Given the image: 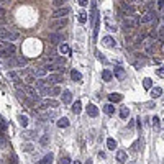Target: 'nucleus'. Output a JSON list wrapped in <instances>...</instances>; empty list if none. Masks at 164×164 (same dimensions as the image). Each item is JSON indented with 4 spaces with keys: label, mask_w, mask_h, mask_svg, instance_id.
I'll use <instances>...</instances> for the list:
<instances>
[{
    "label": "nucleus",
    "mask_w": 164,
    "mask_h": 164,
    "mask_svg": "<svg viewBox=\"0 0 164 164\" xmlns=\"http://www.w3.org/2000/svg\"><path fill=\"white\" fill-rule=\"evenodd\" d=\"M20 35L17 33V31H13V30H8V28H5V26H2L0 28V39H7V41H15V39H18Z\"/></svg>",
    "instance_id": "obj_1"
},
{
    "label": "nucleus",
    "mask_w": 164,
    "mask_h": 164,
    "mask_svg": "<svg viewBox=\"0 0 164 164\" xmlns=\"http://www.w3.org/2000/svg\"><path fill=\"white\" fill-rule=\"evenodd\" d=\"M23 92L26 94V97H30L31 100H36L39 102V92L31 85H23Z\"/></svg>",
    "instance_id": "obj_2"
},
{
    "label": "nucleus",
    "mask_w": 164,
    "mask_h": 164,
    "mask_svg": "<svg viewBox=\"0 0 164 164\" xmlns=\"http://www.w3.org/2000/svg\"><path fill=\"white\" fill-rule=\"evenodd\" d=\"M15 51H17L15 45L8 43V45H7L5 48H2V49H0V58H2V59H7V58H10V56H13Z\"/></svg>",
    "instance_id": "obj_3"
},
{
    "label": "nucleus",
    "mask_w": 164,
    "mask_h": 164,
    "mask_svg": "<svg viewBox=\"0 0 164 164\" xmlns=\"http://www.w3.org/2000/svg\"><path fill=\"white\" fill-rule=\"evenodd\" d=\"M156 17H158V13H156L154 10H148L146 13H143L141 15V18L138 20L139 23H151V22H154Z\"/></svg>",
    "instance_id": "obj_4"
},
{
    "label": "nucleus",
    "mask_w": 164,
    "mask_h": 164,
    "mask_svg": "<svg viewBox=\"0 0 164 164\" xmlns=\"http://www.w3.org/2000/svg\"><path fill=\"white\" fill-rule=\"evenodd\" d=\"M58 105H59V102H58V100H53V99H48V100H45V102H41V103H39L38 110L45 112V110L49 109V107H51V109H56Z\"/></svg>",
    "instance_id": "obj_5"
},
{
    "label": "nucleus",
    "mask_w": 164,
    "mask_h": 164,
    "mask_svg": "<svg viewBox=\"0 0 164 164\" xmlns=\"http://www.w3.org/2000/svg\"><path fill=\"white\" fill-rule=\"evenodd\" d=\"M69 13H71V10L67 8V7H59V8H56V10L53 12V18H54V20H56V18H66Z\"/></svg>",
    "instance_id": "obj_6"
},
{
    "label": "nucleus",
    "mask_w": 164,
    "mask_h": 164,
    "mask_svg": "<svg viewBox=\"0 0 164 164\" xmlns=\"http://www.w3.org/2000/svg\"><path fill=\"white\" fill-rule=\"evenodd\" d=\"M143 48H145V53L148 56H151V54H154V41H153V38H148L143 41Z\"/></svg>",
    "instance_id": "obj_7"
},
{
    "label": "nucleus",
    "mask_w": 164,
    "mask_h": 164,
    "mask_svg": "<svg viewBox=\"0 0 164 164\" xmlns=\"http://www.w3.org/2000/svg\"><path fill=\"white\" fill-rule=\"evenodd\" d=\"M138 23H139L138 20H135L133 17H128V18L123 20V28H125V30H133Z\"/></svg>",
    "instance_id": "obj_8"
},
{
    "label": "nucleus",
    "mask_w": 164,
    "mask_h": 164,
    "mask_svg": "<svg viewBox=\"0 0 164 164\" xmlns=\"http://www.w3.org/2000/svg\"><path fill=\"white\" fill-rule=\"evenodd\" d=\"M122 12L125 13V17H131L135 13V7L131 5L130 2H123L122 3Z\"/></svg>",
    "instance_id": "obj_9"
},
{
    "label": "nucleus",
    "mask_w": 164,
    "mask_h": 164,
    "mask_svg": "<svg viewBox=\"0 0 164 164\" xmlns=\"http://www.w3.org/2000/svg\"><path fill=\"white\" fill-rule=\"evenodd\" d=\"M62 35L56 33V31H53V33H49V43H53V45H61L62 43Z\"/></svg>",
    "instance_id": "obj_10"
},
{
    "label": "nucleus",
    "mask_w": 164,
    "mask_h": 164,
    "mask_svg": "<svg viewBox=\"0 0 164 164\" xmlns=\"http://www.w3.org/2000/svg\"><path fill=\"white\" fill-rule=\"evenodd\" d=\"M67 25V18H56L53 23H51V28H62V26H66Z\"/></svg>",
    "instance_id": "obj_11"
},
{
    "label": "nucleus",
    "mask_w": 164,
    "mask_h": 164,
    "mask_svg": "<svg viewBox=\"0 0 164 164\" xmlns=\"http://www.w3.org/2000/svg\"><path fill=\"white\" fill-rule=\"evenodd\" d=\"M62 81H64L62 74H51L49 79H48V82H49V84H59V82H62Z\"/></svg>",
    "instance_id": "obj_12"
},
{
    "label": "nucleus",
    "mask_w": 164,
    "mask_h": 164,
    "mask_svg": "<svg viewBox=\"0 0 164 164\" xmlns=\"http://www.w3.org/2000/svg\"><path fill=\"white\" fill-rule=\"evenodd\" d=\"M87 115H89V117H92V118H95V117L99 115V109L94 105V103L87 105Z\"/></svg>",
    "instance_id": "obj_13"
},
{
    "label": "nucleus",
    "mask_w": 164,
    "mask_h": 164,
    "mask_svg": "<svg viewBox=\"0 0 164 164\" xmlns=\"http://www.w3.org/2000/svg\"><path fill=\"white\" fill-rule=\"evenodd\" d=\"M26 64H28V59L23 58V56H20V58H13V66L23 67V66H26Z\"/></svg>",
    "instance_id": "obj_14"
},
{
    "label": "nucleus",
    "mask_w": 164,
    "mask_h": 164,
    "mask_svg": "<svg viewBox=\"0 0 164 164\" xmlns=\"http://www.w3.org/2000/svg\"><path fill=\"white\" fill-rule=\"evenodd\" d=\"M102 43H103V46H107V48H115V39L112 36H103Z\"/></svg>",
    "instance_id": "obj_15"
},
{
    "label": "nucleus",
    "mask_w": 164,
    "mask_h": 164,
    "mask_svg": "<svg viewBox=\"0 0 164 164\" xmlns=\"http://www.w3.org/2000/svg\"><path fill=\"white\" fill-rule=\"evenodd\" d=\"M109 100H110L112 103L122 102V100H123V95H122V94H117V92H113V94H110V95H109Z\"/></svg>",
    "instance_id": "obj_16"
},
{
    "label": "nucleus",
    "mask_w": 164,
    "mask_h": 164,
    "mask_svg": "<svg viewBox=\"0 0 164 164\" xmlns=\"http://www.w3.org/2000/svg\"><path fill=\"white\" fill-rule=\"evenodd\" d=\"M53 159H54V154L53 153H48L46 156H43L39 164H53Z\"/></svg>",
    "instance_id": "obj_17"
},
{
    "label": "nucleus",
    "mask_w": 164,
    "mask_h": 164,
    "mask_svg": "<svg viewBox=\"0 0 164 164\" xmlns=\"http://www.w3.org/2000/svg\"><path fill=\"white\" fill-rule=\"evenodd\" d=\"M59 53H61L62 56H69L71 54V48L66 45V43H61L59 45Z\"/></svg>",
    "instance_id": "obj_18"
},
{
    "label": "nucleus",
    "mask_w": 164,
    "mask_h": 164,
    "mask_svg": "<svg viewBox=\"0 0 164 164\" xmlns=\"http://www.w3.org/2000/svg\"><path fill=\"white\" fill-rule=\"evenodd\" d=\"M8 77L15 82V85H20V82H22V79H20L18 72H15V71H10V72H8Z\"/></svg>",
    "instance_id": "obj_19"
},
{
    "label": "nucleus",
    "mask_w": 164,
    "mask_h": 164,
    "mask_svg": "<svg viewBox=\"0 0 164 164\" xmlns=\"http://www.w3.org/2000/svg\"><path fill=\"white\" fill-rule=\"evenodd\" d=\"M72 102V94L69 90H64L62 92V103H71Z\"/></svg>",
    "instance_id": "obj_20"
},
{
    "label": "nucleus",
    "mask_w": 164,
    "mask_h": 164,
    "mask_svg": "<svg viewBox=\"0 0 164 164\" xmlns=\"http://www.w3.org/2000/svg\"><path fill=\"white\" fill-rule=\"evenodd\" d=\"M46 74H48V71L45 69V67H38V69H35V72H33L35 77H39V79H41V77H45Z\"/></svg>",
    "instance_id": "obj_21"
},
{
    "label": "nucleus",
    "mask_w": 164,
    "mask_h": 164,
    "mask_svg": "<svg viewBox=\"0 0 164 164\" xmlns=\"http://www.w3.org/2000/svg\"><path fill=\"white\" fill-rule=\"evenodd\" d=\"M161 95H162L161 87H153V89H151V97L153 99H158V97H161Z\"/></svg>",
    "instance_id": "obj_22"
},
{
    "label": "nucleus",
    "mask_w": 164,
    "mask_h": 164,
    "mask_svg": "<svg viewBox=\"0 0 164 164\" xmlns=\"http://www.w3.org/2000/svg\"><path fill=\"white\" fill-rule=\"evenodd\" d=\"M81 110H82V103H81V100H75V103L72 105V112L75 115H79L81 113Z\"/></svg>",
    "instance_id": "obj_23"
},
{
    "label": "nucleus",
    "mask_w": 164,
    "mask_h": 164,
    "mask_svg": "<svg viewBox=\"0 0 164 164\" xmlns=\"http://www.w3.org/2000/svg\"><path fill=\"white\" fill-rule=\"evenodd\" d=\"M126 158H128V156H126L125 151H117V161L118 162H125Z\"/></svg>",
    "instance_id": "obj_24"
},
{
    "label": "nucleus",
    "mask_w": 164,
    "mask_h": 164,
    "mask_svg": "<svg viewBox=\"0 0 164 164\" xmlns=\"http://www.w3.org/2000/svg\"><path fill=\"white\" fill-rule=\"evenodd\" d=\"M58 126H59V128H67V126H69V120H67L66 117L59 118V120H58Z\"/></svg>",
    "instance_id": "obj_25"
},
{
    "label": "nucleus",
    "mask_w": 164,
    "mask_h": 164,
    "mask_svg": "<svg viewBox=\"0 0 164 164\" xmlns=\"http://www.w3.org/2000/svg\"><path fill=\"white\" fill-rule=\"evenodd\" d=\"M115 75H117L118 79H125V69L123 67H115Z\"/></svg>",
    "instance_id": "obj_26"
},
{
    "label": "nucleus",
    "mask_w": 164,
    "mask_h": 164,
    "mask_svg": "<svg viewBox=\"0 0 164 164\" xmlns=\"http://www.w3.org/2000/svg\"><path fill=\"white\" fill-rule=\"evenodd\" d=\"M102 77H103V81H105V82H109V81H112V77H113V74H112L109 69H105V71H103V72H102Z\"/></svg>",
    "instance_id": "obj_27"
},
{
    "label": "nucleus",
    "mask_w": 164,
    "mask_h": 164,
    "mask_svg": "<svg viewBox=\"0 0 164 164\" xmlns=\"http://www.w3.org/2000/svg\"><path fill=\"white\" fill-rule=\"evenodd\" d=\"M103 112H105L107 115H113V112H115V107L112 105V103H107V105L103 107Z\"/></svg>",
    "instance_id": "obj_28"
},
{
    "label": "nucleus",
    "mask_w": 164,
    "mask_h": 164,
    "mask_svg": "<svg viewBox=\"0 0 164 164\" xmlns=\"http://www.w3.org/2000/svg\"><path fill=\"white\" fill-rule=\"evenodd\" d=\"M35 84H36V89L41 90V89H45V87H46L48 81H45V79H36V82H35Z\"/></svg>",
    "instance_id": "obj_29"
},
{
    "label": "nucleus",
    "mask_w": 164,
    "mask_h": 164,
    "mask_svg": "<svg viewBox=\"0 0 164 164\" xmlns=\"http://www.w3.org/2000/svg\"><path fill=\"white\" fill-rule=\"evenodd\" d=\"M143 87L148 89V90H151V89H153V81H151L149 77H146L145 81H143Z\"/></svg>",
    "instance_id": "obj_30"
},
{
    "label": "nucleus",
    "mask_w": 164,
    "mask_h": 164,
    "mask_svg": "<svg viewBox=\"0 0 164 164\" xmlns=\"http://www.w3.org/2000/svg\"><path fill=\"white\" fill-rule=\"evenodd\" d=\"M107 148H109V149H112V151H113L115 148H117V141H115L113 138H109V139H107Z\"/></svg>",
    "instance_id": "obj_31"
},
{
    "label": "nucleus",
    "mask_w": 164,
    "mask_h": 164,
    "mask_svg": "<svg viewBox=\"0 0 164 164\" xmlns=\"http://www.w3.org/2000/svg\"><path fill=\"white\" fill-rule=\"evenodd\" d=\"M71 77H72V81H82V74L79 72V71H72V72H71Z\"/></svg>",
    "instance_id": "obj_32"
},
{
    "label": "nucleus",
    "mask_w": 164,
    "mask_h": 164,
    "mask_svg": "<svg viewBox=\"0 0 164 164\" xmlns=\"http://www.w3.org/2000/svg\"><path fill=\"white\" fill-rule=\"evenodd\" d=\"M18 123L22 126H26L28 125V117L26 115H18Z\"/></svg>",
    "instance_id": "obj_33"
},
{
    "label": "nucleus",
    "mask_w": 164,
    "mask_h": 164,
    "mask_svg": "<svg viewBox=\"0 0 164 164\" xmlns=\"http://www.w3.org/2000/svg\"><path fill=\"white\" fill-rule=\"evenodd\" d=\"M120 117H122V118H128V117H130V109H128V107H123V109L120 110Z\"/></svg>",
    "instance_id": "obj_34"
},
{
    "label": "nucleus",
    "mask_w": 164,
    "mask_h": 164,
    "mask_svg": "<svg viewBox=\"0 0 164 164\" xmlns=\"http://www.w3.org/2000/svg\"><path fill=\"white\" fill-rule=\"evenodd\" d=\"M156 33H158V39H159V41H162V39H164V25L159 26Z\"/></svg>",
    "instance_id": "obj_35"
},
{
    "label": "nucleus",
    "mask_w": 164,
    "mask_h": 164,
    "mask_svg": "<svg viewBox=\"0 0 164 164\" xmlns=\"http://www.w3.org/2000/svg\"><path fill=\"white\" fill-rule=\"evenodd\" d=\"M39 143H41L43 146H46L48 143H49V135H43V136H41V139H39Z\"/></svg>",
    "instance_id": "obj_36"
},
{
    "label": "nucleus",
    "mask_w": 164,
    "mask_h": 164,
    "mask_svg": "<svg viewBox=\"0 0 164 164\" xmlns=\"http://www.w3.org/2000/svg\"><path fill=\"white\" fill-rule=\"evenodd\" d=\"M59 164H71V158H69V156H61Z\"/></svg>",
    "instance_id": "obj_37"
},
{
    "label": "nucleus",
    "mask_w": 164,
    "mask_h": 164,
    "mask_svg": "<svg viewBox=\"0 0 164 164\" xmlns=\"http://www.w3.org/2000/svg\"><path fill=\"white\" fill-rule=\"evenodd\" d=\"M79 22H81V23L87 22V13H85V12H81V13H79Z\"/></svg>",
    "instance_id": "obj_38"
},
{
    "label": "nucleus",
    "mask_w": 164,
    "mask_h": 164,
    "mask_svg": "<svg viewBox=\"0 0 164 164\" xmlns=\"http://www.w3.org/2000/svg\"><path fill=\"white\" fill-rule=\"evenodd\" d=\"M23 151H26V153H31V151H33V145H31V143H26V145H23Z\"/></svg>",
    "instance_id": "obj_39"
},
{
    "label": "nucleus",
    "mask_w": 164,
    "mask_h": 164,
    "mask_svg": "<svg viewBox=\"0 0 164 164\" xmlns=\"http://www.w3.org/2000/svg\"><path fill=\"white\" fill-rule=\"evenodd\" d=\"M66 2H67V0H53V5L59 8V7H62V3H66Z\"/></svg>",
    "instance_id": "obj_40"
},
{
    "label": "nucleus",
    "mask_w": 164,
    "mask_h": 164,
    "mask_svg": "<svg viewBox=\"0 0 164 164\" xmlns=\"http://www.w3.org/2000/svg\"><path fill=\"white\" fill-rule=\"evenodd\" d=\"M105 25H107V28H109V31H115V30H117V26H115V25H112V23H110V20H107V22H105Z\"/></svg>",
    "instance_id": "obj_41"
},
{
    "label": "nucleus",
    "mask_w": 164,
    "mask_h": 164,
    "mask_svg": "<svg viewBox=\"0 0 164 164\" xmlns=\"http://www.w3.org/2000/svg\"><path fill=\"white\" fill-rule=\"evenodd\" d=\"M25 82L33 84V82H36V79H35V75H26V77H25Z\"/></svg>",
    "instance_id": "obj_42"
},
{
    "label": "nucleus",
    "mask_w": 164,
    "mask_h": 164,
    "mask_svg": "<svg viewBox=\"0 0 164 164\" xmlns=\"http://www.w3.org/2000/svg\"><path fill=\"white\" fill-rule=\"evenodd\" d=\"M61 87H58V85H56V87H53V89H51V94H54V95H59V94H61Z\"/></svg>",
    "instance_id": "obj_43"
},
{
    "label": "nucleus",
    "mask_w": 164,
    "mask_h": 164,
    "mask_svg": "<svg viewBox=\"0 0 164 164\" xmlns=\"http://www.w3.org/2000/svg\"><path fill=\"white\" fill-rule=\"evenodd\" d=\"M95 54H97V58H99V61H102V62H107V59H105V58H103V54L100 53V51H97V53H95Z\"/></svg>",
    "instance_id": "obj_44"
},
{
    "label": "nucleus",
    "mask_w": 164,
    "mask_h": 164,
    "mask_svg": "<svg viewBox=\"0 0 164 164\" xmlns=\"http://www.w3.org/2000/svg\"><path fill=\"white\" fill-rule=\"evenodd\" d=\"M39 94L48 95V94H51V89H49V87H45V89H41V90H39Z\"/></svg>",
    "instance_id": "obj_45"
},
{
    "label": "nucleus",
    "mask_w": 164,
    "mask_h": 164,
    "mask_svg": "<svg viewBox=\"0 0 164 164\" xmlns=\"http://www.w3.org/2000/svg\"><path fill=\"white\" fill-rule=\"evenodd\" d=\"M156 74H158L159 77H164V67H159V69H156Z\"/></svg>",
    "instance_id": "obj_46"
},
{
    "label": "nucleus",
    "mask_w": 164,
    "mask_h": 164,
    "mask_svg": "<svg viewBox=\"0 0 164 164\" xmlns=\"http://www.w3.org/2000/svg\"><path fill=\"white\" fill-rule=\"evenodd\" d=\"M153 126H154V128H159V118H158V117L153 118Z\"/></svg>",
    "instance_id": "obj_47"
},
{
    "label": "nucleus",
    "mask_w": 164,
    "mask_h": 164,
    "mask_svg": "<svg viewBox=\"0 0 164 164\" xmlns=\"http://www.w3.org/2000/svg\"><path fill=\"white\" fill-rule=\"evenodd\" d=\"M158 10H164V0H158Z\"/></svg>",
    "instance_id": "obj_48"
},
{
    "label": "nucleus",
    "mask_w": 164,
    "mask_h": 164,
    "mask_svg": "<svg viewBox=\"0 0 164 164\" xmlns=\"http://www.w3.org/2000/svg\"><path fill=\"white\" fill-rule=\"evenodd\" d=\"M77 2H79V5H82V7L89 5V0H77Z\"/></svg>",
    "instance_id": "obj_49"
},
{
    "label": "nucleus",
    "mask_w": 164,
    "mask_h": 164,
    "mask_svg": "<svg viewBox=\"0 0 164 164\" xmlns=\"http://www.w3.org/2000/svg\"><path fill=\"white\" fill-rule=\"evenodd\" d=\"M5 13H7L5 8H3V7H0V20H2L3 17H5Z\"/></svg>",
    "instance_id": "obj_50"
},
{
    "label": "nucleus",
    "mask_w": 164,
    "mask_h": 164,
    "mask_svg": "<svg viewBox=\"0 0 164 164\" xmlns=\"http://www.w3.org/2000/svg\"><path fill=\"white\" fill-rule=\"evenodd\" d=\"M23 135H25V138H33V131H26V133H23Z\"/></svg>",
    "instance_id": "obj_51"
},
{
    "label": "nucleus",
    "mask_w": 164,
    "mask_h": 164,
    "mask_svg": "<svg viewBox=\"0 0 164 164\" xmlns=\"http://www.w3.org/2000/svg\"><path fill=\"white\" fill-rule=\"evenodd\" d=\"M7 45H8V43H7L5 39H0V49H2V48H5Z\"/></svg>",
    "instance_id": "obj_52"
},
{
    "label": "nucleus",
    "mask_w": 164,
    "mask_h": 164,
    "mask_svg": "<svg viewBox=\"0 0 164 164\" xmlns=\"http://www.w3.org/2000/svg\"><path fill=\"white\" fill-rule=\"evenodd\" d=\"M161 20H162V23H164V10H162V15H161Z\"/></svg>",
    "instance_id": "obj_53"
},
{
    "label": "nucleus",
    "mask_w": 164,
    "mask_h": 164,
    "mask_svg": "<svg viewBox=\"0 0 164 164\" xmlns=\"http://www.w3.org/2000/svg\"><path fill=\"white\" fill-rule=\"evenodd\" d=\"M72 164H81V161H74Z\"/></svg>",
    "instance_id": "obj_54"
}]
</instances>
